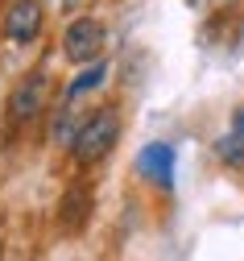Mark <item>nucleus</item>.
<instances>
[{"instance_id": "f257e3e1", "label": "nucleus", "mask_w": 244, "mask_h": 261, "mask_svg": "<svg viewBox=\"0 0 244 261\" xmlns=\"http://www.w3.org/2000/svg\"><path fill=\"white\" fill-rule=\"evenodd\" d=\"M116 141H120V116L112 108H99L95 116H87L79 124L71 153H75L79 166H95V162H103V158L116 149Z\"/></svg>"}, {"instance_id": "f03ea898", "label": "nucleus", "mask_w": 244, "mask_h": 261, "mask_svg": "<svg viewBox=\"0 0 244 261\" xmlns=\"http://www.w3.org/2000/svg\"><path fill=\"white\" fill-rule=\"evenodd\" d=\"M103 42H108V29H103V21L95 17H79L66 25L62 34V54L66 62H79V67H87V62H95L103 54Z\"/></svg>"}, {"instance_id": "7ed1b4c3", "label": "nucleus", "mask_w": 244, "mask_h": 261, "mask_svg": "<svg viewBox=\"0 0 244 261\" xmlns=\"http://www.w3.org/2000/svg\"><path fill=\"white\" fill-rule=\"evenodd\" d=\"M42 0H13V9L5 13V34L17 42V46H29L33 38L42 34Z\"/></svg>"}, {"instance_id": "20e7f679", "label": "nucleus", "mask_w": 244, "mask_h": 261, "mask_svg": "<svg viewBox=\"0 0 244 261\" xmlns=\"http://www.w3.org/2000/svg\"><path fill=\"white\" fill-rule=\"evenodd\" d=\"M137 170H141L149 182H157V187H170V182H174V149H170L166 141L145 145L141 158H137Z\"/></svg>"}, {"instance_id": "39448f33", "label": "nucleus", "mask_w": 244, "mask_h": 261, "mask_svg": "<svg viewBox=\"0 0 244 261\" xmlns=\"http://www.w3.org/2000/svg\"><path fill=\"white\" fill-rule=\"evenodd\" d=\"M42 95H46V79H42V75L25 79V83L13 91V100H9V116H13V124H25V120L38 116V112H42Z\"/></svg>"}, {"instance_id": "423d86ee", "label": "nucleus", "mask_w": 244, "mask_h": 261, "mask_svg": "<svg viewBox=\"0 0 244 261\" xmlns=\"http://www.w3.org/2000/svg\"><path fill=\"white\" fill-rule=\"evenodd\" d=\"M87 207H91V191H87V187H71V191L62 195L58 224H62V228H83V220H87Z\"/></svg>"}, {"instance_id": "0eeeda50", "label": "nucleus", "mask_w": 244, "mask_h": 261, "mask_svg": "<svg viewBox=\"0 0 244 261\" xmlns=\"http://www.w3.org/2000/svg\"><path fill=\"white\" fill-rule=\"evenodd\" d=\"M103 79H108V62H103V58L87 62V67H83L71 83H66V104H71V100H79V95H87V91H95Z\"/></svg>"}, {"instance_id": "6e6552de", "label": "nucleus", "mask_w": 244, "mask_h": 261, "mask_svg": "<svg viewBox=\"0 0 244 261\" xmlns=\"http://www.w3.org/2000/svg\"><path fill=\"white\" fill-rule=\"evenodd\" d=\"M75 133H79V128L71 124V104H62V112H58V120L50 128V141L54 145H75Z\"/></svg>"}, {"instance_id": "1a4fd4ad", "label": "nucleus", "mask_w": 244, "mask_h": 261, "mask_svg": "<svg viewBox=\"0 0 244 261\" xmlns=\"http://www.w3.org/2000/svg\"><path fill=\"white\" fill-rule=\"evenodd\" d=\"M215 149H220V158L228 162V166H244V137L236 133V128H232L228 137H220V145H215Z\"/></svg>"}, {"instance_id": "9d476101", "label": "nucleus", "mask_w": 244, "mask_h": 261, "mask_svg": "<svg viewBox=\"0 0 244 261\" xmlns=\"http://www.w3.org/2000/svg\"><path fill=\"white\" fill-rule=\"evenodd\" d=\"M232 128H236V133L244 137V108H236V116H232Z\"/></svg>"}, {"instance_id": "9b49d317", "label": "nucleus", "mask_w": 244, "mask_h": 261, "mask_svg": "<svg viewBox=\"0 0 244 261\" xmlns=\"http://www.w3.org/2000/svg\"><path fill=\"white\" fill-rule=\"evenodd\" d=\"M0 257H5V237H0Z\"/></svg>"}]
</instances>
